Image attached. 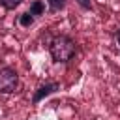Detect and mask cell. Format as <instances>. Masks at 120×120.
Listing matches in <instances>:
<instances>
[{"instance_id":"3","label":"cell","mask_w":120,"mask_h":120,"mask_svg":"<svg viewBox=\"0 0 120 120\" xmlns=\"http://www.w3.org/2000/svg\"><path fill=\"white\" fill-rule=\"evenodd\" d=\"M58 90H60V84H58L56 81H49V82H45V84H39V86L34 90V96H32V105H38L39 101H43L45 98H49V96L56 94Z\"/></svg>"},{"instance_id":"1","label":"cell","mask_w":120,"mask_h":120,"mask_svg":"<svg viewBox=\"0 0 120 120\" xmlns=\"http://www.w3.org/2000/svg\"><path fill=\"white\" fill-rule=\"evenodd\" d=\"M49 52L52 62L56 64H66L73 58V54L77 52V43L73 38L66 36V34H56L51 41H49Z\"/></svg>"},{"instance_id":"8","label":"cell","mask_w":120,"mask_h":120,"mask_svg":"<svg viewBox=\"0 0 120 120\" xmlns=\"http://www.w3.org/2000/svg\"><path fill=\"white\" fill-rule=\"evenodd\" d=\"M77 4H79V8L81 9H84V11H90V9H94V4H92V0H75Z\"/></svg>"},{"instance_id":"2","label":"cell","mask_w":120,"mask_h":120,"mask_svg":"<svg viewBox=\"0 0 120 120\" xmlns=\"http://www.w3.org/2000/svg\"><path fill=\"white\" fill-rule=\"evenodd\" d=\"M19 88V73L11 66L0 68V94H13Z\"/></svg>"},{"instance_id":"9","label":"cell","mask_w":120,"mask_h":120,"mask_svg":"<svg viewBox=\"0 0 120 120\" xmlns=\"http://www.w3.org/2000/svg\"><path fill=\"white\" fill-rule=\"evenodd\" d=\"M116 43H118V47H120V28L116 30Z\"/></svg>"},{"instance_id":"5","label":"cell","mask_w":120,"mask_h":120,"mask_svg":"<svg viewBox=\"0 0 120 120\" xmlns=\"http://www.w3.org/2000/svg\"><path fill=\"white\" fill-rule=\"evenodd\" d=\"M45 4H47V11L49 13H58V11L66 9L68 0H45Z\"/></svg>"},{"instance_id":"4","label":"cell","mask_w":120,"mask_h":120,"mask_svg":"<svg viewBox=\"0 0 120 120\" xmlns=\"http://www.w3.org/2000/svg\"><path fill=\"white\" fill-rule=\"evenodd\" d=\"M45 11H47V4H45L43 0H34V2L30 4V8H28V13L34 15L36 19L41 17V15H45Z\"/></svg>"},{"instance_id":"6","label":"cell","mask_w":120,"mask_h":120,"mask_svg":"<svg viewBox=\"0 0 120 120\" xmlns=\"http://www.w3.org/2000/svg\"><path fill=\"white\" fill-rule=\"evenodd\" d=\"M34 22H36V17H34V15H30L28 11H24V13H21V15H19V24H21L22 28H30Z\"/></svg>"},{"instance_id":"7","label":"cell","mask_w":120,"mask_h":120,"mask_svg":"<svg viewBox=\"0 0 120 120\" xmlns=\"http://www.w3.org/2000/svg\"><path fill=\"white\" fill-rule=\"evenodd\" d=\"M21 4H22V0H0V6H2L4 9H8V11L19 8Z\"/></svg>"}]
</instances>
